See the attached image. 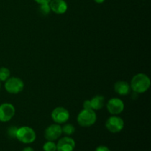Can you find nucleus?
I'll return each mask as SVG.
<instances>
[{
  "mask_svg": "<svg viewBox=\"0 0 151 151\" xmlns=\"http://www.w3.org/2000/svg\"><path fill=\"white\" fill-rule=\"evenodd\" d=\"M114 89L115 92L122 96L128 95V94L131 93V91L130 84L124 81H119L115 83L114 86Z\"/></svg>",
  "mask_w": 151,
  "mask_h": 151,
  "instance_id": "obj_12",
  "label": "nucleus"
},
{
  "mask_svg": "<svg viewBox=\"0 0 151 151\" xmlns=\"http://www.w3.org/2000/svg\"><path fill=\"white\" fill-rule=\"evenodd\" d=\"M95 151H111V150L109 148V147H106V146L100 145V146H98V147L96 148Z\"/></svg>",
  "mask_w": 151,
  "mask_h": 151,
  "instance_id": "obj_20",
  "label": "nucleus"
},
{
  "mask_svg": "<svg viewBox=\"0 0 151 151\" xmlns=\"http://www.w3.org/2000/svg\"><path fill=\"white\" fill-rule=\"evenodd\" d=\"M151 81L150 78L144 73H139L134 75L131 81V88L137 94L146 92L150 88Z\"/></svg>",
  "mask_w": 151,
  "mask_h": 151,
  "instance_id": "obj_1",
  "label": "nucleus"
},
{
  "mask_svg": "<svg viewBox=\"0 0 151 151\" xmlns=\"http://www.w3.org/2000/svg\"><path fill=\"white\" fill-rule=\"evenodd\" d=\"M107 110L111 114L118 115L122 113L125 109V105L121 99L113 97L108 101L106 104Z\"/></svg>",
  "mask_w": 151,
  "mask_h": 151,
  "instance_id": "obj_7",
  "label": "nucleus"
},
{
  "mask_svg": "<svg viewBox=\"0 0 151 151\" xmlns=\"http://www.w3.org/2000/svg\"><path fill=\"white\" fill-rule=\"evenodd\" d=\"M39 10L41 13V14H43L44 16L46 15H48L49 13L51 11V9H50V3H46V4H40L39 6Z\"/></svg>",
  "mask_w": 151,
  "mask_h": 151,
  "instance_id": "obj_17",
  "label": "nucleus"
},
{
  "mask_svg": "<svg viewBox=\"0 0 151 151\" xmlns=\"http://www.w3.org/2000/svg\"><path fill=\"white\" fill-rule=\"evenodd\" d=\"M124 125H125V123H124L123 119L116 115L110 116L108 118L106 122V128L109 132L113 133V134L120 132L123 129Z\"/></svg>",
  "mask_w": 151,
  "mask_h": 151,
  "instance_id": "obj_5",
  "label": "nucleus"
},
{
  "mask_svg": "<svg viewBox=\"0 0 151 151\" xmlns=\"http://www.w3.org/2000/svg\"><path fill=\"white\" fill-rule=\"evenodd\" d=\"M35 2H37L38 4H46V3H50L51 0H34Z\"/></svg>",
  "mask_w": 151,
  "mask_h": 151,
  "instance_id": "obj_21",
  "label": "nucleus"
},
{
  "mask_svg": "<svg viewBox=\"0 0 151 151\" xmlns=\"http://www.w3.org/2000/svg\"><path fill=\"white\" fill-rule=\"evenodd\" d=\"M69 111L63 107H57L52 111L51 114V117L56 124L61 125L64 124L69 120Z\"/></svg>",
  "mask_w": 151,
  "mask_h": 151,
  "instance_id": "obj_6",
  "label": "nucleus"
},
{
  "mask_svg": "<svg viewBox=\"0 0 151 151\" xmlns=\"http://www.w3.org/2000/svg\"><path fill=\"white\" fill-rule=\"evenodd\" d=\"M83 109H91V102H90V100H85L83 103Z\"/></svg>",
  "mask_w": 151,
  "mask_h": 151,
  "instance_id": "obj_19",
  "label": "nucleus"
},
{
  "mask_svg": "<svg viewBox=\"0 0 151 151\" xmlns=\"http://www.w3.org/2000/svg\"><path fill=\"white\" fill-rule=\"evenodd\" d=\"M16 114V109L13 104L4 103L0 105V121L6 122L10 121Z\"/></svg>",
  "mask_w": 151,
  "mask_h": 151,
  "instance_id": "obj_8",
  "label": "nucleus"
},
{
  "mask_svg": "<svg viewBox=\"0 0 151 151\" xmlns=\"http://www.w3.org/2000/svg\"><path fill=\"white\" fill-rule=\"evenodd\" d=\"M94 1H95L96 3H97V4H102V3L104 2L106 0H94Z\"/></svg>",
  "mask_w": 151,
  "mask_h": 151,
  "instance_id": "obj_23",
  "label": "nucleus"
},
{
  "mask_svg": "<svg viewBox=\"0 0 151 151\" xmlns=\"http://www.w3.org/2000/svg\"><path fill=\"white\" fill-rule=\"evenodd\" d=\"M16 138L24 144H31L35 142L36 134L30 127L22 126L18 128Z\"/></svg>",
  "mask_w": 151,
  "mask_h": 151,
  "instance_id": "obj_3",
  "label": "nucleus"
},
{
  "mask_svg": "<svg viewBox=\"0 0 151 151\" xmlns=\"http://www.w3.org/2000/svg\"><path fill=\"white\" fill-rule=\"evenodd\" d=\"M57 145V151H73L75 148V142L71 137H63L58 140Z\"/></svg>",
  "mask_w": 151,
  "mask_h": 151,
  "instance_id": "obj_10",
  "label": "nucleus"
},
{
  "mask_svg": "<svg viewBox=\"0 0 151 151\" xmlns=\"http://www.w3.org/2000/svg\"><path fill=\"white\" fill-rule=\"evenodd\" d=\"M91 109L100 110L105 106V97L102 95H96L90 100Z\"/></svg>",
  "mask_w": 151,
  "mask_h": 151,
  "instance_id": "obj_13",
  "label": "nucleus"
},
{
  "mask_svg": "<svg viewBox=\"0 0 151 151\" xmlns=\"http://www.w3.org/2000/svg\"><path fill=\"white\" fill-rule=\"evenodd\" d=\"M77 121L82 127H90L97 121V114L93 109H83L78 115Z\"/></svg>",
  "mask_w": 151,
  "mask_h": 151,
  "instance_id": "obj_2",
  "label": "nucleus"
},
{
  "mask_svg": "<svg viewBox=\"0 0 151 151\" xmlns=\"http://www.w3.org/2000/svg\"><path fill=\"white\" fill-rule=\"evenodd\" d=\"M24 83L21 78L16 77L9 78L4 83V88L8 93L12 94H17L23 91Z\"/></svg>",
  "mask_w": 151,
  "mask_h": 151,
  "instance_id": "obj_4",
  "label": "nucleus"
},
{
  "mask_svg": "<svg viewBox=\"0 0 151 151\" xmlns=\"http://www.w3.org/2000/svg\"><path fill=\"white\" fill-rule=\"evenodd\" d=\"M61 126L58 124H52L49 125L44 131V137L47 141H55L62 135Z\"/></svg>",
  "mask_w": 151,
  "mask_h": 151,
  "instance_id": "obj_9",
  "label": "nucleus"
},
{
  "mask_svg": "<svg viewBox=\"0 0 151 151\" xmlns=\"http://www.w3.org/2000/svg\"><path fill=\"white\" fill-rule=\"evenodd\" d=\"M10 76V72L7 68H0V81H6Z\"/></svg>",
  "mask_w": 151,
  "mask_h": 151,
  "instance_id": "obj_15",
  "label": "nucleus"
},
{
  "mask_svg": "<svg viewBox=\"0 0 151 151\" xmlns=\"http://www.w3.org/2000/svg\"><path fill=\"white\" fill-rule=\"evenodd\" d=\"M61 128L62 133H63L65 135L68 136V137H70L75 132V128L73 125L70 123L65 124L63 127H61Z\"/></svg>",
  "mask_w": 151,
  "mask_h": 151,
  "instance_id": "obj_14",
  "label": "nucleus"
},
{
  "mask_svg": "<svg viewBox=\"0 0 151 151\" xmlns=\"http://www.w3.org/2000/svg\"><path fill=\"white\" fill-rule=\"evenodd\" d=\"M50 6L52 11L57 14H63L68 9L67 3L64 0H51Z\"/></svg>",
  "mask_w": 151,
  "mask_h": 151,
  "instance_id": "obj_11",
  "label": "nucleus"
},
{
  "mask_svg": "<svg viewBox=\"0 0 151 151\" xmlns=\"http://www.w3.org/2000/svg\"><path fill=\"white\" fill-rule=\"evenodd\" d=\"M17 130H18V128L16 126L9 127L8 129H7V135H8V137H10V138H12V139L16 138Z\"/></svg>",
  "mask_w": 151,
  "mask_h": 151,
  "instance_id": "obj_18",
  "label": "nucleus"
},
{
  "mask_svg": "<svg viewBox=\"0 0 151 151\" xmlns=\"http://www.w3.org/2000/svg\"><path fill=\"white\" fill-rule=\"evenodd\" d=\"M44 151H57V145L52 141H47L43 145Z\"/></svg>",
  "mask_w": 151,
  "mask_h": 151,
  "instance_id": "obj_16",
  "label": "nucleus"
},
{
  "mask_svg": "<svg viewBox=\"0 0 151 151\" xmlns=\"http://www.w3.org/2000/svg\"><path fill=\"white\" fill-rule=\"evenodd\" d=\"M22 151H35L34 149L31 147H26L22 150Z\"/></svg>",
  "mask_w": 151,
  "mask_h": 151,
  "instance_id": "obj_22",
  "label": "nucleus"
},
{
  "mask_svg": "<svg viewBox=\"0 0 151 151\" xmlns=\"http://www.w3.org/2000/svg\"><path fill=\"white\" fill-rule=\"evenodd\" d=\"M0 88H1V83H0Z\"/></svg>",
  "mask_w": 151,
  "mask_h": 151,
  "instance_id": "obj_24",
  "label": "nucleus"
}]
</instances>
